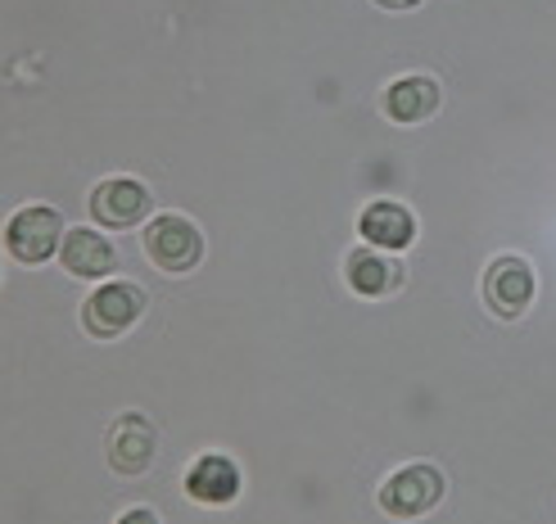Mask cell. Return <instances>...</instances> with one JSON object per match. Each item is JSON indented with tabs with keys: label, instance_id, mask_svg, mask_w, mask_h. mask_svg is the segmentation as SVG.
<instances>
[{
	"label": "cell",
	"instance_id": "cell-1",
	"mask_svg": "<svg viewBox=\"0 0 556 524\" xmlns=\"http://www.w3.org/2000/svg\"><path fill=\"white\" fill-rule=\"evenodd\" d=\"M443 498H448V480L430 461H407L376 488V507L389 520H426Z\"/></svg>",
	"mask_w": 556,
	"mask_h": 524
},
{
	"label": "cell",
	"instance_id": "cell-2",
	"mask_svg": "<svg viewBox=\"0 0 556 524\" xmlns=\"http://www.w3.org/2000/svg\"><path fill=\"white\" fill-rule=\"evenodd\" d=\"M480 294H484V308H489L497 321H520L525 312L534 308V298H539V276H534L530 258L503 254V258H493V263L484 267Z\"/></svg>",
	"mask_w": 556,
	"mask_h": 524
},
{
	"label": "cell",
	"instance_id": "cell-3",
	"mask_svg": "<svg viewBox=\"0 0 556 524\" xmlns=\"http://www.w3.org/2000/svg\"><path fill=\"white\" fill-rule=\"evenodd\" d=\"M146 258L159 271H168V276H186L204 258V235H200V227H194L190 217L159 213L154 222L146 227Z\"/></svg>",
	"mask_w": 556,
	"mask_h": 524
},
{
	"label": "cell",
	"instance_id": "cell-4",
	"mask_svg": "<svg viewBox=\"0 0 556 524\" xmlns=\"http://www.w3.org/2000/svg\"><path fill=\"white\" fill-rule=\"evenodd\" d=\"M146 303L150 298L136 281H109L81 303V325H87V335H96V340H118L146 317Z\"/></svg>",
	"mask_w": 556,
	"mask_h": 524
},
{
	"label": "cell",
	"instance_id": "cell-5",
	"mask_svg": "<svg viewBox=\"0 0 556 524\" xmlns=\"http://www.w3.org/2000/svg\"><path fill=\"white\" fill-rule=\"evenodd\" d=\"M104 457H109V471L123 480H141L150 471L159 457V430L146 411H123V417L109 425Z\"/></svg>",
	"mask_w": 556,
	"mask_h": 524
},
{
	"label": "cell",
	"instance_id": "cell-6",
	"mask_svg": "<svg viewBox=\"0 0 556 524\" xmlns=\"http://www.w3.org/2000/svg\"><path fill=\"white\" fill-rule=\"evenodd\" d=\"M91 222L96 227H109V231H131V227H141L150 208H154V195H150V186L146 181H136V177H104L96 190H91Z\"/></svg>",
	"mask_w": 556,
	"mask_h": 524
},
{
	"label": "cell",
	"instance_id": "cell-7",
	"mask_svg": "<svg viewBox=\"0 0 556 524\" xmlns=\"http://www.w3.org/2000/svg\"><path fill=\"white\" fill-rule=\"evenodd\" d=\"M5 244H10L14 263L37 267V263H46L64 244V217L54 213V208H46V204H27V208H18L10 217Z\"/></svg>",
	"mask_w": 556,
	"mask_h": 524
},
{
	"label": "cell",
	"instance_id": "cell-8",
	"mask_svg": "<svg viewBox=\"0 0 556 524\" xmlns=\"http://www.w3.org/2000/svg\"><path fill=\"white\" fill-rule=\"evenodd\" d=\"M443 104V87L430 77V73H407L399 81H389L384 95H380V108L384 118H394L399 127H416V123H430Z\"/></svg>",
	"mask_w": 556,
	"mask_h": 524
},
{
	"label": "cell",
	"instance_id": "cell-9",
	"mask_svg": "<svg viewBox=\"0 0 556 524\" xmlns=\"http://www.w3.org/2000/svg\"><path fill=\"white\" fill-rule=\"evenodd\" d=\"M240 465L222 452H208L186 471V498L200 507H231L240 498Z\"/></svg>",
	"mask_w": 556,
	"mask_h": 524
},
{
	"label": "cell",
	"instance_id": "cell-10",
	"mask_svg": "<svg viewBox=\"0 0 556 524\" xmlns=\"http://www.w3.org/2000/svg\"><path fill=\"white\" fill-rule=\"evenodd\" d=\"M60 263L68 276H77V281H100V276H109L118 267V250L96 227H73L60 244Z\"/></svg>",
	"mask_w": 556,
	"mask_h": 524
},
{
	"label": "cell",
	"instance_id": "cell-11",
	"mask_svg": "<svg viewBox=\"0 0 556 524\" xmlns=\"http://www.w3.org/2000/svg\"><path fill=\"white\" fill-rule=\"evenodd\" d=\"M357 231H363V240L371 244V250H407V244L416 240V217L394 204V200H376L363 208V217H357Z\"/></svg>",
	"mask_w": 556,
	"mask_h": 524
},
{
	"label": "cell",
	"instance_id": "cell-12",
	"mask_svg": "<svg viewBox=\"0 0 556 524\" xmlns=\"http://www.w3.org/2000/svg\"><path fill=\"white\" fill-rule=\"evenodd\" d=\"M344 281H349L353 294H363V298H384V294H394L403 285V263L380 254V250H353L344 258Z\"/></svg>",
	"mask_w": 556,
	"mask_h": 524
},
{
	"label": "cell",
	"instance_id": "cell-13",
	"mask_svg": "<svg viewBox=\"0 0 556 524\" xmlns=\"http://www.w3.org/2000/svg\"><path fill=\"white\" fill-rule=\"evenodd\" d=\"M114 524H163V520H159L150 507H131V511H123Z\"/></svg>",
	"mask_w": 556,
	"mask_h": 524
},
{
	"label": "cell",
	"instance_id": "cell-14",
	"mask_svg": "<svg viewBox=\"0 0 556 524\" xmlns=\"http://www.w3.org/2000/svg\"><path fill=\"white\" fill-rule=\"evenodd\" d=\"M376 5H380V10H394V14H403V10H416V5H421V0H376Z\"/></svg>",
	"mask_w": 556,
	"mask_h": 524
}]
</instances>
